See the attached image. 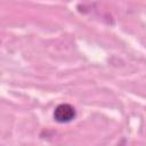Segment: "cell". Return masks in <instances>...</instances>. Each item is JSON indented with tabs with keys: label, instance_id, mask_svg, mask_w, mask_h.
Masks as SVG:
<instances>
[{
	"label": "cell",
	"instance_id": "obj_1",
	"mask_svg": "<svg viewBox=\"0 0 146 146\" xmlns=\"http://www.w3.org/2000/svg\"><path fill=\"white\" fill-rule=\"evenodd\" d=\"M52 116L57 123H70L76 117V110L68 103H62L55 107Z\"/></svg>",
	"mask_w": 146,
	"mask_h": 146
}]
</instances>
